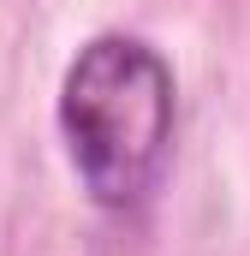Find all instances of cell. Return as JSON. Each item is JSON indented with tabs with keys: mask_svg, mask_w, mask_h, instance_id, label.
Listing matches in <instances>:
<instances>
[{
	"mask_svg": "<svg viewBox=\"0 0 250 256\" xmlns=\"http://www.w3.org/2000/svg\"><path fill=\"white\" fill-rule=\"evenodd\" d=\"M54 126L84 196L108 214H137L173 161L179 84L167 54L131 30L90 36L60 72Z\"/></svg>",
	"mask_w": 250,
	"mask_h": 256,
	"instance_id": "6da1fadb",
	"label": "cell"
}]
</instances>
